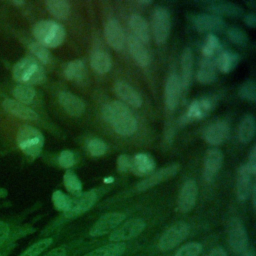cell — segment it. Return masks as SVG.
<instances>
[{"mask_svg":"<svg viewBox=\"0 0 256 256\" xmlns=\"http://www.w3.org/2000/svg\"><path fill=\"white\" fill-rule=\"evenodd\" d=\"M102 115L113 130L121 136H130L137 130V120L131 110L120 101H111L102 108Z\"/></svg>","mask_w":256,"mask_h":256,"instance_id":"1","label":"cell"},{"mask_svg":"<svg viewBox=\"0 0 256 256\" xmlns=\"http://www.w3.org/2000/svg\"><path fill=\"white\" fill-rule=\"evenodd\" d=\"M65 29L59 23L52 20H42L35 24L33 35L46 48H55L65 39Z\"/></svg>","mask_w":256,"mask_h":256,"instance_id":"2","label":"cell"},{"mask_svg":"<svg viewBox=\"0 0 256 256\" xmlns=\"http://www.w3.org/2000/svg\"><path fill=\"white\" fill-rule=\"evenodd\" d=\"M13 77L24 84H39L45 79L44 69L32 58H23L13 67Z\"/></svg>","mask_w":256,"mask_h":256,"instance_id":"3","label":"cell"},{"mask_svg":"<svg viewBox=\"0 0 256 256\" xmlns=\"http://www.w3.org/2000/svg\"><path fill=\"white\" fill-rule=\"evenodd\" d=\"M17 143L19 148L26 155L36 157L43 148L44 137L38 129L24 125L20 127L17 132Z\"/></svg>","mask_w":256,"mask_h":256,"instance_id":"4","label":"cell"},{"mask_svg":"<svg viewBox=\"0 0 256 256\" xmlns=\"http://www.w3.org/2000/svg\"><path fill=\"white\" fill-rule=\"evenodd\" d=\"M171 27L169 12L164 7H157L152 14L151 29L152 35L157 44L166 42Z\"/></svg>","mask_w":256,"mask_h":256,"instance_id":"5","label":"cell"},{"mask_svg":"<svg viewBox=\"0 0 256 256\" xmlns=\"http://www.w3.org/2000/svg\"><path fill=\"white\" fill-rule=\"evenodd\" d=\"M189 234V227L184 222H178L169 227L161 236L158 247L161 251H168L184 241Z\"/></svg>","mask_w":256,"mask_h":256,"instance_id":"6","label":"cell"},{"mask_svg":"<svg viewBox=\"0 0 256 256\" xmlns=\"http://www.w3.org/2000/svg\"><path fill=\"white\" fill-rule=\"evenodd\" d=\"M145 222L142 219H130L110 232L109 240L112 242H122L135 238L145 229Z\"/></svg>","mask_w":256,"mask_h":256,"instance_id":"7","label":"cell"},{"mask_svg":"<svg viewBox=\"0 0 256 256\" xmlns=\"http://www.w3.org/2000/svg\"><path fill=\"white\" fill-rule=\"evenodd\" d=\"M199 6L213 13V15H221L227 17H241L244 14L243 9L232 2L229 1H219V0H204L196 2Z\"/></svg>","mask_w":256,"mask_h":256,"instance_id":"8","label":"cell"},{"mask_svg":"<svg viewBox=\"0 0 256 256\" xmlns=\"http://www.w3.org/2000/svg\"><path fill=\"white\" fill-rule=\"evenodd\" d=\"M125 219V214L119 212H109L102 215L90 228L89 234L92 237H99L117 228Z\"/></svg>","mask_w":256,"mask_h":256,"instance_id":"9","label":"cell"},{"mask_svg":"<svg viewBox=\"0 0 256 256\" xmlns=\"http://www.w3.org/2000/svg\"><path fill=\"white\" fill-rule=\"evenodd\" d=\"M215 101L211 97H203L190 103L186 113L183 115L181 122L188 123L204 118L214 107Z\"/></svg>","mask_w":256,"mask_h":256,"instance_id":"10","label":"cell"},{"mask_svg":"<svg viewBox=\"0 0 256 256\" xmlns=\"http://www.w3.org/2000/svg\"><path fill=\"white\" fill-rule=\"evenodd\" d=\"M247 233L242 222L233 218L228 227V241L229 245L235 253H243L247 246Z\"/></svg>","mask_w":256,"mask_h":256,"instance_id":"11","label":"cell"},{"mask_svg":"<svg viewBox=\"0 0 256 256\" xmlns=\"http://www.w3.org/2000/svg\"><path fill=\"white\" fill-rule=\"evenodd\" d=\"M179 170H180V166L177 163H173L166 167H163L162 169L158 170L155 173L150 174L148 177H146L142 181H140L137 184L136 189L138 191H145L161 182H164L166 180L173 178L178 173Z\"/></svg>","mask_w":256,"mask_h":256,"instance_id":"12","label":"cell"},{"mask_svg":"<svg viewBox=\"0 0 256 256\" xmlns=\"http://www.w3.org/2000/svg\"><path fill=\"white\" fill-rule=\"evenodd\" d=\"M197 184L194 180L189 179L182 185L178 199H177V209L181 213H187L191 211L197 200Z\"/></svg>","mask_w":256,"mask_h":256,"instance_id":"13","label":"cell"},{"mask_svg":"<svg viewBox=\"0 0 256 256\" xmlns=\"http://www.w3.org/2000/svg\"><path fill=\"white\" fill-rule=\"evenodd\" d=\"M192 23L199 32H221L226 27L225 21L220 16L206 13L194 15Z\"/></svg>","mask_w":256,"mask_h":256,"instance_id":"14","label":"cell"},{"mask_svg":"<svg viewBox=\"0 0 256 256\" xmlns=\"http://www.w3.org/2000/svg\"><path fill=\"white\" fill-rule=\"evenodd\" d=\"M97 200L96 190H89L78 196L77 199L72 200L69 209L64 212L65 217L75 218L88 211Z\"/></svg>","mask_w":256,"mask_h":256,"instance_id":"15","label":"cell"},{"mask_svg":"<svg viewBox=\"0 0 256 256\" xmlns=\"http://www.w3.org/2000/svg\"><path fill=\"white\" fill-rule=\"evenodd\" d=\"M105 40L110 47L116 51L123 49L125 44V34L120 23L115 19H110L104 26Z\"/></svg>","mask_w":256,"mask_h":256,"instance_id":"16","label":"cell"},{"mask_svg":"<svg viewBox=\"0 0 256 256\" xmlns=\"http://www.w3.org/2000/svg\"><path fill=\"white\" fill-rule=\"evenodd\" d=\"M223 154L217 148H210L206 151L203 164V177L205 181L210 182L221 168Z\"/></svg>","mask_w":256,"mask_h":256,"instance_id":"17","label":"cell"},{"mask_svg":"<svg viewBox=\"0 0 256 256\" xmlns=\"http://www.w3.org/2000/svg\"><path fill=\"white\" fill-rule=\"evenodd\" d=\"M229 135V125L226 121L219 120L209 125L204 133V140L210 145H220Z\"/></svg>","mask_w":256,"mask_h":256,"instance_id":"18","label":"cell"},{"mask_svg":"<svg viewBox=\"0 0 256 256\" xmlns=\"http://www.w3.org/2000/svg\"><path fill=\"white\" fill-rule=\"evenodd\" d=\"M181 93V83L180 78L172 73L168 76L166 83H165V89H164V99H165V105L168 110L172 111L176 108Z\"/></svg>","mask_w":256,"mask_h":256,"instance_id":"19","label":"cell"},{"mask_svg":"<svg viewBox=\"0 0 256 256\" xmlns=\"http://www.w3.org/2000/svg\"><path fill=\"white\" fill-rule=\"evenodd\" d=\"M60 105L71 116H80L85 110L84 101L71 92H61L58 97Z\"/></svg>","mask_w":256,"mask_h":256,"instance_id":"20","label":"cell"},{"mask_svg":"<svg viewBox=\"0 0 256 256\" xmlns=\"http://www.w3.org/2000/svg\"><path fill=\"white\" fill-rule=\"evenodd\" d=\"M114 91L116 95L126 104L139 108L142 105V98L140 94L129 84L125 82H116L114 84Z\"/></svg>","mask_w":256,"mask_h":256,"instance_id":"21","label":"cell"},{"mask_svg":"<svg viewBox=\"0 0 256 256\" xmlns=\"http://www.w3.org/2000/svg\"><path fill=\"white\" fill-rule=\"evenodd\" d=\"M127 45L129 53L135 63L140 67H146L150 62V57L144 44L130 34L127 38Z\"/></svg>","mask_w":256,"mask_h":256,"instance_id":"22","label":"cell"},{"mask_svg":"<svg viewBox=\"0 0 256 256\" xmlns=\"http://www.w3.org/2000/svg\"><path fill=\"white\" fill-rule=\"evenodd\" d=\"M129 28L132 32V36L139 40L141 43L146 44L150 40V31L145 19L138 15L132 14L129 18Z\"/></svg>","mask_w":256,"mask_h":256,"instance_id":"23","label":"cell"},{"mask_svg":"<svg viewBox=\"0 0 256 256\" xmlns=\"http://www.w3.org/2000/svg\"><path fill=\"white\" fill-rule=\"evenodd\" d=\"M156 166L153 157L147 153H137L132 158V169L131 171L139 176L148 175L152 173Z\"/></svg>","mask_w":256,"mask_h":256,"instance_id":"24","label":"cell"},{"mask_svg":"<svg viewBox=\"0 0 256 256\" xmlns=\"http://www.w3.org/2000/svg\"><path fill=\"white\" fill-rule=\"evenodd\" d=\"M3 108L9 112L12 115H15L18 118L25 119V120H36L37 119V114L34 112L31 108L25 106L24 104L12 100V99H6L2 103Z\"/></svg>","mask_w":256,"mask_h":256,"instance_id":"25","label":"cell"},{"mask_svg":"<svg viewBox=\"0 0 256 256\" xmlns=\"http://www.w3.org/2000/svg\"><path fill=\"white\" fill-rule=\"evenodd\" d=\"M240 57L238 53L230 50H224L218 53L215 62L216 69L222 73H229L232 71L238 64Z\"/></svg>","mask_w":256,"mask_h":256,"instance_id":"26","label":"cell"},{"mask_svg":"<svg viewBox=\"0 0 256 256\" xmlns=\"http://www.w3.org/2000/svg\"><path fill=\"white\" fill-rule=\"evenodd\" d=\"M181 89H187L191 83L193 70V54L190 48H185L181 55Z\"/></svg>","mask_w":256,"mask_h":256,"instance_id":"27","label":"cell"},{"mask_svg":"<svg viewBox=\"0 0 256 256\" xmlns=\"http://www.w3.org/2000/svg\"><path fill=\"white\" fill-rule=\"evenodd\" d=\"M251 176L246 165H242L239 168L236 180V193L238 199L241 201H245L250 194Z\"/></svg>","mask_w":256,"mask_h":256,"instance_id":"28","label":"cell"},{"mask_svg":"<svg viewBox=\"0 0 256 256\" xmlns=\"http://www.w3.org/2000/svg\"><path fill=\"white\" fill-rule=\"evenodd\" d=\"M216 78V66L213 59L202 58L197 72V80L201 84H209Z\"/></svg>","mask_w":256,"mask_h":256,"instance_id":"29","label":"cell"},{"mask_svg":"<svg viewBox=\"0 0 256 256\" xmlns=\"http://www.w3.org/2000/svg\"><path fill=\"white\" fill-rule=\"evenodd\" d=\"M90 65L92 69L98 74H105L111 68V59L105 51H95L90 58Z\"/></svg>","mask_w":256,"mask_h":256,"instance_id":"30","label":"cell"},{"mask_svg":"<svg viewBox=\"0 0 256 256\" xmlns=\"http://www.w3.org/2000/svg\"><path fill=\"white\" fill-rule=\"evenodd\" d=\"M255 133V120L250 114H247L241 120L238 128V140L242 144H247L251 141Z\"/></svg>","mask_w":256,"mask_h":256,"instance_id":"31","label":"cell"},{"mask_svg":"<svg viewBox=\"0 0 256 256\" xmlns=\"http://www.w3.org/2000/svg\"><path fill=\"white\" fill-rule=\"evenodd\" d=\"M126 244L123 242H115L96 248L84 256H122L125 252Z\"/></svg>","mask_w":256,"mask_h":256,"instance_id":"32","label":"cell"},{"mask_svg":"<svg viewBox=\"0 0 256 256\" xmlns=\"http://www.w3.org/2000/svg\"><path fill=\"white\" fill-rule=\"evenodd\" d=\"M45 5L49 13L57 19H66L70 13V5L64 0H48Z\"/></svg>","mask_w":256,"mask_h":256,"instance_id":"33","label":"cell"},{"mask_svg":"<svg viewBox=\"0 0 256 256\" xmlns=\"http://www.w3.org/2000/svg\"><path fill=\"white\" fill-rule=\"evenodd\" d=\"M85 75V66L83 61L76 59L70 61L64 68V76L70 81L81 80Z\"/></svg>","mask_w":256,"mask_h":256,"instance_id":"34","label":"cell"},{"mask_svg":"<svg viewBox=\"0 0 256 256\" xmlns=\"http://www.w3.org/2000/svg\"><path fill=\"white\" fill-rule=\"evenodd\" d=\"M221 50V44L219 39L212 33H209L202 46V55L203 58H210L213 59V57L219 53Z\"/></svg>","mask_w":256,"mask_h":256,"instance_id":"35","label":"cell"},{"mask_svg":"<svg viewBox=\"0 0 256 256\" xmlns=\"http://www.w3.org/2000/svg\"><path fill=\"white\" fill-rule=\"evenodd\" d=\"M63 183L68 192L73 195L79 196L82 190V183L77 175L70 170H67L63 176Z\"/></svg>","mask_w":256,"mask_h":256,"instance_id":"36","label":"cell"},{"mask_svg":"<svg viewBox=\"0 0 256 256\" xmlns=\"http://www.w3.org/2000/svg\"><path fill=\"white\" fill-rule=\"evenodd\" d=\"M12 93H13V96L15 97V99L22 104L23 103L28 104V103L32 102L35 97V90L32 87L25 86V85L16 86L13 89Z\"/></svg>","mask_w":256,"mask_h":256,"instance_id":"37","label":"cell"},{"mask_svg":"<svg viewBox=\"0 0 256 256\" xmlns=\"http://www.w3.org/2000/svg\"><path fill=\"white\" fill-rule=\"evenodd\" d=\"M227 36L229 40L237 46L244 47L248 44V36L247 34L238 27H230L227 30Z\"/></svg>","mask_w":256,"mask_h":256,"instance_id":"38","label":"cell"},{"mask_svg":"<svg viewBox=\"0 0 256 256\" xmlns=\"http://www.w3.org/2000/svg\"><path fill=\"white\" fill-rule=\"evenodd\" d=\"M52 202L54 207L58 210V211H62V212H66L70 205H71V198L68 197L66 194H64L62 191L60 190H55L52 194Z\"/></svg>","mask_w":256,"mask_h":256,"instance_id":"39","label":"cell"},{"mask_svg":"<svg viewBox=\"0 0 256 256\" xmlns=\"http://www.w3.org/2000/svg\"><path fill=\"white\" fill-rule=\"evenodd\" d=\"M29 49L31 51V53L36 56V58L44 63V64H47L50 62L51 60V54L50 52L48 51V49L46 47H44L43 45H41L40 43L38 42H33L29 45Z\"/></svg>","mask_w":256,"mask_h":256,"instance_id":"40","label":"cell"},{"mask_svg":"<svg viewBox=\"0 0 256 256\" xmlns=\"http://www.w3.org/2000/svg\"><path fill=\"white\" fill-rule=\"evenodd\" d=\"M239 96L250 102L256 100V85L253 80L245 81L239 88Z\"/></svg>","mask_w":256,"mask_h":256,"instance_id":"41","label":"cell"},{"mask_svg":"<svg viewBox=\"0 0 256 256\" xmlns=\"http://www.w3.org/2000/svg\"><path fill=\"white\" fill-rule=\"evenodd\" d=\"M87 150L90 155L94 157H98L106 153L107 145L104 141L98 138H92L87 143Z\"/></svg>","mask_w":256,"mask_h":256,"instance_id":"42","label":"cell"},{"mask_svg":"<svg viewBox=\"0 0 256 256\" xmlns=\"http://www.w3.org/2000/svg\"><path fill=\"white\" fill-rule=\"evenodd\" d=\"M202 245L198 242H188L181 246L175 256H198L201 253Z\"/></svg>","mask_w":256,"mask_h":256,"instance_id":"43","label":"cell"},{"mask_svg":"<svg viewBox=\"0 0 256 256\" xmlns=\"http://www.w3.org/2000/svg\"><path fill=\"white\" fill-rule=\"evenodd\" d=\"M58 163L62 168H70L75 164V156L71 150H63L58 157Z\"/></svg>","mask_w":256,"mask_h":256,"instance_id":"44","label":"cell"},{"mask_svg":"<svg viewBox=\"0 0 256 256\" xmlns=\"http://www.w3.org/2000/svg\"><path fill=\"white\" fill-rule=\"evenodd\" d=\"M132 169V158L126 154H121L117 158V170L119 172H128Z\"/></svg>","mask_w":256,"mask_h":256,"instance_id":"45","label":"cell"},{"mask_svg":"<svg viewBox=\"0 0 256 256\" xmlns=\"http://www.w3.org/2000/svg\"><path fill=\"white\" fill-rule=\"evenodd\" d=\"M249 173L253 176L256 173V146H253L249 158H248V162L247 164H245Z\"/></svg>","mask_w":256,"mask_h":256,"instance_id":"46","label":"cell"},{"mask_svg":"<svg viewBox=\"0 0 256 256\" xmlns=\"http://www.w3.org/2000/svg\"><path fill=\"white\" fill-rule=\"evenodd\" d=\"M66 255H67L66 248L63 246H59V247L50 249L42 256H66Z\"/></svg>","mask_w":256,"mask_h":256,"instance_id":"47","label":"cell"},{"mask_svg":"<svg viewBox=\"0 0 256 256\" xmlns=\"http://www.w3.org/2000/svg\"><path fill=\"white\" fill-rule=\"evenodd\" d=\"M244 23L247 25V26H249V27H251V28H254L255 26H256V17H255V15L253 14V13H249V14H246L245 16H244Z\"/></svg>","mask_w":256,"mask_h":256,"instance_id":"48","label":"cell"},{"mask_svg":"<svg viewBox=\"0 0 256 256\" xmlns=\"http://www.w3.org/2000/svg\"><path fill=\"white\" fill-rule=\"evenodd\" d=\"M209 256H227L226 251L221 247H216L211 250Z\"/></svg>","mask_w":256,"mask_h":256,"instance_id":"49","label":"cell"},{"mask_svg":"<svg viewBox=\"0 0 256 256\" xmlns=\"http://www.w3.org/2000/svg\"><path fill=\"white\" fill-rule=\"evenodd\" d=\"M252 204H253V207H255V205H256V202H255V186H253L252 187Z\"/></svg>","mask_w":256,"mask_h":256,"instance_id":"50","label":"cell"},{"mask_svg":"<svg viewBox=\"0 0 256 256\" xmlns=\"http://www.w3.org/2000/svg\"><path fill=\"white\" fill-rule=\"evenodd\" d=\"M241 256H254V253L252 250H247V251H244Z\"/></svg>","mask_w":256,"mask_h":256,"instance_id":"51","label":"cell"},{"mask_svg":"<svg viewBox=\"0 0 256 256\" xmlns=\"http://www.w3.org/2000/svg\"><path fill=\"white\" fill-rule=\"evenodd\" d=\"M12 3L15 5H22L24 4V1H12Z\"/></svg>","mask_w":256,"mask_h":256,"instance_id":"52","label":"cell"},{"mask_svg":"<svg viewBox=\"0 0 256 256\" xmlns=\"http://www.w3.org/2000/svg\"><path fill=\"white\" fill-rule=\"evenodd\" d=\"M139 4H142V5H145V4H150L151 1H138Z\"/></svg>","mask_w":256,"mask_h":256,"instance_id":"53","label":"cell"}]
</instances>
